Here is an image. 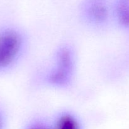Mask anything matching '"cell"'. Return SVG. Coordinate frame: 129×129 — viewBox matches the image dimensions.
<instances>
[{
    "label": "cell",
    "mask_w": 129,
    "mask_h": 129,
    "mask_svg": "<svg viewBox=\"0 0 129 129\" xmlns=\"http://www.w3.org/2000/svg\"><path fill=\"white\" fill-rule=\"evenodd\" d=\"M30 39L23 28L13 24L0 25V76L11 73L27 54Z\"/></svg>",
    "instance_id": "obj_1"
},
{
    "label": "cell",
    "mask_w": 129,
    "mask_h": 129,
    "mask_svg": "<svg viewBox=\"0 0 129 129\" xmlns=\"http://www.w3.org/2000/svg\"><path fill=\"white\" fill-rule=\"evenodd\" d=\"M51 65L45 71L43 82L48 88L66 90L74 83L78 66V55L69 43L60 44L54 50Z\"/></svg>",
    "instance_id": "obj_2"
},
{
    "label": "cell",
    "mask_w": 129,
    "mask_h": 129,
    "mask_svg": "<svg viewBox=\"0 0 129 129\" xmlns=\"http://www.w3.org/2000/svg\"><path fill=\"white\" fill-rule=\"evenodd\" d=\"M111 10L108 0H82L79 5V18L89 28L102 31L109 23Z\"/></svg>",
    "instance_id": "obj_3"
},
{
    "label": "cell",
    "mask_w": 129,
    "mask_h": 129,
    "mask_svg": "<svg viewBox=\"0 0 129 129\" xmlns=\"http://www.w3.org/2000/svg\"><path fill=\"white\" fill-rule=\"evenodd\" d=\"M52 125L53 129H83L78 116L69 110H62L58 112Z\"/></svg>",
    "instance_id": "obj_4"
},
{
    "label": "cell",
    "mask_w": 129,
    "mask_h": 129,
    "mask_svg": "<svg viewBox=\"0 0 129 129\" xmlns=\"http://www.w3.org/2000/svg\"><path fill=\"white\" fill-rule=\"evenodd\" d=\"M113 11L118 23L129 28V0H115Z\"/></svg>",
    "instance_id": "obj_5"
},
{
    "label": "cell",
    "mask_w": 129,
    "mask_h": 129,
    "mask_svg": "<svg viewBox=\"0 0 129 129\" xmlns=\"http://www.w3.org/2000/svg\"><path fill=\"white\" fill-rule=\"evenodd\" d=\"M25 129H53L52 123L41 118H38L30 122Z\"/></svg>",
    "instance_id": "obj_6"
},
{
    "label": "cell",
    "mask_w": 129,
    "mask_h": 129,
    "mask_svg": "<svg viewBox=\"0 0 129 129\" xmlns=\"http://www.w3.org/2000/svg\"><path fill=\"white\" fill-rule=\"evenodd\" d=\"M8 117L5 107L0 102V129H6Z\"/></svg>",
    "instance_id": "obj_7"
}]
</instances>
